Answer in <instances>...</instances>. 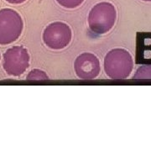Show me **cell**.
Returning <instances> with one entry per match:
<instances>
[{
  "mask_svg": "<svg viewBox=\"0 0 151 151\" xmlns=\"http://www.w3.org/2000/svg\"><path fill=\"white\" fill-rule=\"evenodd\" d=\"M134 60L130 53L124 49H113L104 58L106 75L113 80H124L131 74Z\"/></svg>",
  "mask_w": 151,
  "mask_h": 151,
  "instance_id": "1",
  "label": "cell"
},
{
  "mask_svg": "<svg viewBox=\"0 0 151 151\" xmlns=\"http://www.w3.org/2000/svg\"><path fill=\"white\" fill-rule=\"evenodd\" d=\"M117 19V11L113 4L101 2L92 8L88 14V25L92 32L103 35L112 29Z\"/></svg>",
  "mask_w": 151,
  "mask_h": 151,
  "instance_id": "2",
  "label": "cell"
},
{
  "mask_svg": "<svg viewBox=\"0 0 151 151\" xmlns=\"http://www.w3.org/2000/svg\"><path fill=\"white\" fill-rule=\"evenodd\" d=\"M24 22L20 14L12 9H0V45L14 43L21 35Z\"/></svg>",
  "mask_w": 151,
  "mask_h": 151,
  "instance_id": "3",
  "label": "cell"
},
{
  "mask_svg": "<svg viewBox=\"0 0 151 151\" xmlns=\"http://www.w3.org/2000/svg\"><path fill=\"white\" fill-rule=\"evenodd\" d=\"M29 64V55L27 49L16 45L8 49L4 54L3 66L8 75L19 76L24 74Z\"/></svg>",
  "mask_w": 151,
  "mask_h": 151,
  "instance_id": "4",
  "label": "cell"
},
{
  "mask_svg": "<svg viewBox=\"0 0 151 151\" xmlns=\"http://www.w3.org/2000/svg\"><path fill=\"white\" fill-rule=\"evenodd\" d=\"M72 38L71 29L63 22H54L50 24L43 32V41L45 45L52 50L65 48Z\"/></svg>",
  "mask_w": 151,
  "mask_h": 151,
  "instance_id": "5",
  "label": "cell"
},
{
  "mask_svg": "<svg viewBox=\"0 0 151 151\" xmlns=\"http://www.w3.org/2000/svg\"><path fill=\"white\" fill-rule=\"evenodd\" d=\"M74 69L80 79L92 80L100 73V61L95 55L82 53L76 57L74 62Z\"/></svg>",
  "mask_w": 151,
  "mask_h": 151,
  "instance_id": "6",
  "label": "cell"
},
{
  "mask_svg": "<svg viewBox=\"0 0 151 151\" xmlns=\"http://www.w3.org/2000/svg\"><path fill=\"white\" fill-rule=\"evenodd\" d=\"M136 64L151 65V33H137Z\"/></svg>",
  "mask_w": 151,
  "mask_h": 151,
  "instance_id": "7",
  "label": "cell"
},
{
  "mask_svg": "<svg viewBox=\"0 0 151 151\" xmlns=\"http://www.w3.org/2000/svg\"><path fill=\"white\" fill-rule=\"evenodd\" d=\"M134 81H151V65L140 66L133 76Z\"/></svg>",
  "mask_w": 151,
  "mask_h": 151,
  "instance_id": "8",
  "label": "cell"
},
{
  "mask_svg": "<svg viewBox=\"0 0 151 151\" xmlns=\"http://www.w3.org/2000/svg\"><path fill=\"white\" fill-rule=\"evenodd\" d=\"M26 79L29 81H45L48 80L49 76L44 70L40 69H33L29 72Z\"/></svg>",
  "mask_w": 151,
  "mask_h": 151,
  "instance_id": "9",
  "label": "cell"
},
{
  "mask_svg": "<svg viewBox=\"0 0 151 151\" xmlns=\"http://www.w3.org/2000/svg\"><path fill=\"white\" fill-rule=\"evenodd\" d=\"M56 2L63 8L72 9L81 5L84 0H56Z\"/></svg>",
  "mask_w": 151,
  "mask_h": 151,
  "instance_id": "10",
  "label": "cell"
},
{
  "mask_svg": "<svg viewBox=\"0 0 151 151\" xmlns=\"http://www.w3.org/2000/svg\"><path fill=\"white\" fill-rule=\"evenodd\" d=\"M8 3H9L11 4H20L24 3L26 0H5Z\"/></svg>",
  "mask_w": 151,
  "mask_h": 151,
  "instance_id": "11",
  "label": "cell"
},
{
  "mask_svg": "<svg viewBox=\"0 0 151 151\" xmlns=\"http://www.w3.org/2000/svg\"><path fill=\"white\" fill-rule=\"evenodd\" d=\"M143 1H145V2H151V0H143Z\"/></svg>",
  "mask_w": 151,
  "mask_h": 151,
  "instance_id": "12",
  "label": "cell"
},
{
  "mask_svg": "<svg viewBox=\"0 0 151 151\" xmlns=\"http://www.w3.org/2000/svg\"><path fill=\"white\" fill-rule=\"evenodd\" d=\"M0 59H1V54H0Z\"/></svg>",
  "mask_w": 151,
  "mask_h": 151,
  "instance_id": "13",
  "label": "cell"
}]
</instances>
